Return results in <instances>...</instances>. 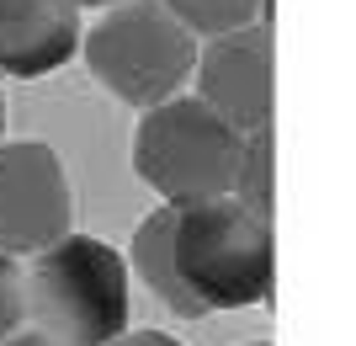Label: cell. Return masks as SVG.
Here are the masks:
<instances>
[{
	"label": "cell",
	"instance_id": "obj_9",
	"mask_svg": "<svg viewBox=\"0 0 356 346\" xmlns=\"http://www.w3.org/2000/svg\"><path fill=\"white\" fill-rule=\"evenodd\" d=\"M277 139H271V128H255V134H245V144H239V166H234V187H229V197H234L245 213H255V219H266L271 224V203H277Z\"/></svg>",
	"mask_w": 356,
	"mask_h": 346
},
{
	"label": "cell",
	"instance_id": "obj_16",
	"mask_svg": "<svg viewBox=\"0 0 356 346\" xmlns=\"http://www.w3.org/2000/svg\"><path fill=\"white\" fill-rule=\"evenodd\" d=\"M250 346H271V341H250Z\"/></svg>",
	"mask_w": 356,
	"mask_h": 346
},
{
	"label": "cell",
	"instance_id": "obj_7",
	"mask_svg": "<svg viewBox=\"0 0 356 346\" xmlns=\"http://www.w3.org/2000/svg\"><path fill=\"white\" fill-rule=\"evenodd\" d=\"M80 54L74 0H0V75L43 80Z\"/></svg>",
	"mask_w": 356,
	"mask_h": 346
},
{
	"label": "cell",
	"instance_id": "obj_4",
	"mask_svg": "<svg viewBox=\"0 0 356 346\" xmlns=\"http://www.w3.org/2000/svg\"><path fill=\"white\" fill-rule=\"evenodd\" d=\"M239 144L245 134H234L213 107H202L197 96H170L160 107H144L138 118L134 171L170 208H192V203L229 197Z\"/></svg>",
	"mask_w": 356,
	"mask_h": 346
},
{
	"label": "cell",
	"instance_id": "obj_14",
	"mask_svg": "<svg viewBox=\"0 0 356 346\" xmlns=\"http://www.w3.org/2000/svg\"><path fill=\"white\" fill-rule=\"evenodd\" d=\"M74 6H122V0H74Z\"/></svg>",
	"mask_w": 356,
	"mask_h": 346
},
{
	"label": "cell",
	"instance_id": "obj_6",
	"mask_svg": "<svg viewBox=\"0 0 356 346\" xmlns=\"http://www.w3.org/2000/svg\"><path fill=\"white\" fill-rule=\"evenodd\" d=\"M197 102L213 107L234 134L271 128V107H277V43H271V22L218 32L197 43Z\"/></svg>",
	"mask_w": 356,
	"mask_h": 346
},
{
	"label": "cell",
	"instance_id": "obj_12",
	"mask_svg": "<svg viewBox=\"0 0 356 346\" xmlns=\"http://www.w3.org/2000/svg\"><path fill=\"white\" fill-rule=\"evenodd\" d=\"M106 346H181V341L165 331H122L118 341H106Z\"/></svg>",
	"mask_w": 356,
	"mask_h": 346
},
{
	"label": "cell",
	"instance_id": "obj_2",
	"mask_svg": "<svg viewBox=\"0 0 356 346\" xmlns=\"http://www.w3.org/2000/svg\"><path fill=\"white\" fill-rule=\"evenodd\" d=\"M170 251H176L181 288L197 299L202 315L266 304L271 288H277V240H271V224L245 213L234 197L176 208V240H170Z\"/></svg>",
	"mask_w": 356,
	"mask_h": 346
},
{
	"label": "cell",
	"instance_id": "obj_13",
	"mask_svg": "<svg viewBox=\"0 0 356 346\" xmlns=\"http://www.w3.org/2000/svg\"><path fill=\"white\" fill-rule=\"evenodd\" d=\"M0 346H59V341H48V336H38V331H16V336H6Z\"/></svg>",
	"mask_w": 356,
	"mask_h": 346
},
{
	"label": "cell",
	"instance_id": "obj_1",
	"mask_svg": "<svg viewBox=\"0 0 356 346\" xmlns=\"http://www.w3.org/2000/svg\"><path fill=\"white\" fill-rule=\"evenodd\" d=\"M128 261L96 235H64L22 267V309L59 346H106L128 331Z\"/></svg>",
	"mask_w": 356,
	"mask_h": 346
},
{
	"label": "cell",
	"instance_id": "obj_3",
	"mask_svg": "<svg viewBox=\"0 0 356 346\" xmlns=\"http://www.w3.org/2000/svg\"><path fill=\"white\" fill-rule=\"evenodd\" d=\"M80 54L96 86L128 107H160L181 96L197 64V38L165 11L160 0H122L80 32Z\"/></svg>",
	"mask_w": 356,
	"mask_h": 346
},
{
	"label": "cell",
	"instance_id": "obj_15",
	"mask_svg": "<svg viewBox=\"0 0 356 346\" xmlns=\"http://www.w3.org/2000/svg\"><path fill=\"white\" fill-rule=\"evenodd\" d=\"M0 139H6V102H0Z\"/></svg>",
	"mask_w": 356,
	"mask_h": 346
},
{
	"label": "cell",
	"instance_id": "obj_10",
	"mask_svg": "<svg viewBox=\"0 0 356 346\" xmlns=\"http://www.w3.org/2000/svg\"><path fill=\"white\" fill-rule=\"evenodd\" d=\"M192 38H218V32L250 27L261 22V6L271 11V0H160Z\"/></svg>",
	"mask_w": 356,
	"mask_h": 346
},
{
	"label": "cell",
	"instance_id": "obj_8",
	"mask_svg": "<svg viewBox=\"0 0 356 346\" xmlns=\"http://www.w3.org/2000/svg\"><path fill=\"white\" fill-rule=\"evenodd\" d=\"M170 240H176V208L165 203V208H154L144 224L134 229V256H128V272H138V283H144L149 293L170 309V315L202 320L197 299L181 288V272H176V251H170Z\"/></svg>",
	"mask_w": 356,
	"mask_h": 346
},
{
	"label": "cell",
	"instance_id": "obj_11",
	"mask_svg": "<svg viewBox=\"0 0 356 346\" xmlns=\"http://www.w3.org/2000/svg\"><path fill=\"white\" fill-rule=\"evenodd\" d=\"M22 320H27V309H22V267H16V256L0 251V341L22 331Z\"/></svg>",
	"mask_w": 356,
	"mask_h": 346
},
{
	"label": "cell",
	"instance_id": "obj_5",
	"mask_svg": "<svg viewBox=\"0 0 356 346\" xmlns=\"http://www.w3.org/2000/svg\"><path fill=\"white\" fill-rule=\"evenodd\" d=\"M74 224V192L64 160L43 139H0V251L38 256Z\"/></svg>",
	"mask_w": 356,
	"mask_h": 346
}]
</instances>
